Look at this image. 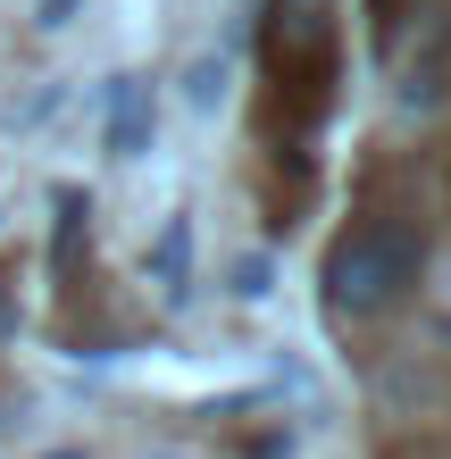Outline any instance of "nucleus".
Segmentation results:
<instances>
[{
  "label": "nucleus",
  "mask_w": 451,
  "mask_h": 459,
  "mask_svg": "<svg viewBox=\"0 0 451 459\" xmlns=\"http://www.w3.org/2000/svg\"><path fill=\"white\" fill-rule=\"evenodd\" d=\"M259 67H268V117L284 126V143L301 151L317 134V117H326L334 67H343V17H334V0H268Z\"/></svg>",
  "instance_id": "f257e3e1"
},
{
  "label": "nucleus",
  "mask_w": 451,
  "mask_h": 459,
  "mask_svg": "<svg viewBox=\"0 0 451 459\" xmlns=\"http://www.w3.org/2000/svg\"><path fill=\"white\" fill-rule=\"evenodd\" d=\"M427 267V226L402 218V209H368V218L343 226V242L326 251V317L334 326H368L385 317Z\"/></svg>",
  "instance_id": "f03ea898"
}]
</instances>
